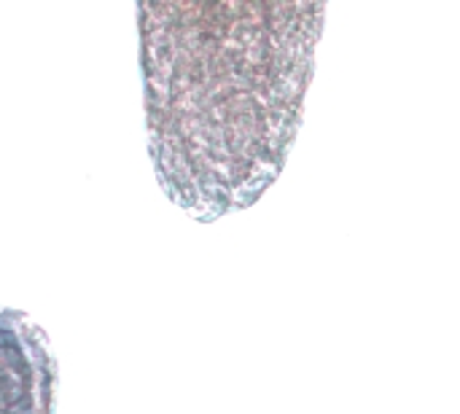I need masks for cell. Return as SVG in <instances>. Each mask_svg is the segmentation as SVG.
<instances>
[{
    "mask_svg": "<svg viewBox=\"0 0 460 414\" xmlns=\"http://www.w3.org/2000/svg\"><path fill=\"white\" fill-rule=\"evenodd\" d=\"M313 5L140 3L148 154L199 221L248 207L280 172L307 89Z\"/></svg>",
    "mask_w": 460,
    "mask_h": 414,
    "instance_id": "6da1fadb",
    "label": "cell"
},
{
    "mask_svg": "<svg viewBox=\"0 0 460 414\" xmlns=\"http://www.w3.org/2000/svg\"><path fill=\"white\" fill-rule=\"evenodd\" d=\"M51 388L27 366L0 356V414H51Z\"/></svg>",
    "mask_w": 460,
    "mask_h": 414,
    "instance_id": "7a4b0ae2",
    "label": "cell"
}]
</instances>
